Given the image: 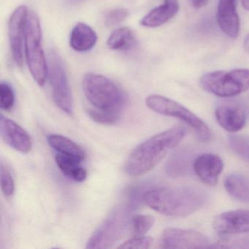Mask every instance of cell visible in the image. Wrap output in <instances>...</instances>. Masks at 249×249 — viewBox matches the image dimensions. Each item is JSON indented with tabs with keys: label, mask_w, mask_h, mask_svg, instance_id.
<instances>
[{
	"label": "cell",
	"mask_w": 249,
	"mask_h": 249,
	"mask_svg": "<svg viewBox=\"0 0 249 249\" xmlns=\"http://www.w3.org/2000/svg\"><path fill=\"white\" fill-rule=\"evenodd\" d=\"M131 210L127 205H119L113 209L91 234L86 248L110 249L119 242L132 223Z\"/></svg>",
	"instance_id": "5"
},
{
	"label": "cell",
	"mask_w": 249,
	"mask_h": 249,
	"mask_svg": "<svg viewBox=\"0 0 249 249\" xmlns=\"http://www.w3.org/2000/svg\"><path fill=\"white\" fill-rule=\"evenodd\" d=\"M82 87L91 108L121 117L126 97L113 81L103 75L90 72L84 75Z\"/></svg>",
	"instance_id": "3"
},
{
	"label": "cell",
	"mask_w": 249,
	"mask_h": 249,
	"mask_svg": "<svg viewBox=\"0 0 249 249\" xmlns=\"http://www.w3.org/2000/svg\"><path fill=\"white\" fill-rule=\"evenodd\" d=\"M48 76L53 91L54 103L62 111L71 115L73 111V99L65 64L60 55L51 50L48 60Z\"/></svg>",
	"instance_id": "8"
},
{
	"label": "cell",
	"mask_w": 249,
	"mask_h": 249,
	"mask_svg": "<svg viewBox=\"0 0 249 249\" xmlns=\"http://www.w3.org/2000/svg\"><path fill=\"white\" fill-rule=\"evenodd\" d=\"M242 5L245 10L249 11V0H242Z\"/></svg>",
	"instance_id": "31"
},
{
	"label": "cell",
	"mask_w": 249,
	"mask_h": 249,
	"mask_svg": "<svg viewBox=\"0 0 249 249\" xmlns=\"http://www.w3.org/2000/svg\"><path fill=\"white\" fill-rule=\"evenodd\" d=\"M224 187L236 200L249 203V177L242 173L229 175L224 180Z\"/></svg>",
	"instance_id": "18"
},
{
	"label": "cell",
	"mask_w": 249,
	"mask_h": 249,
	"mask_svg": "<svg viewBox=\"0 0 249 249\" xmlns=\"http://www.w3.org/2000/svg\"><path fill=\"white\" fill-rule=\"evenodd\" d=\"M137 44L135 34L128 27H122L113 32L107 41L109 49L119 52H130Z\"/></svg>",
	"instance_id": "21"
},
{
	"label": "cell",
	"mask_w": 249,
	"mask_h": 249,
	"mask_svg": "<svg viewBox=\"0 0 249 249\" xmlns=\"http://www.w3.org/2000/svg\"><path fill=\"white\" fill-rule=\"evenodd\" d=\"M0 134L4 142L16 151L27 154L33 148V141L27 131L2 115L0 119Z\"/></svg>",
	"instance_id": "13"
},
{
	"label": "cell",
	"mask_w": 249,
	"mask_h": 249,
	"mask_svg": "<svg viewBox=\"0 0 249 249\" xmlns=\"http://www.w3.org/2000/svg\"><path fill=\"white\" fill-rule=\"evenodd\" d=\"M189 1H190L191 4L194 8L199 9V8L205 6L208 0H189Z\"/></svg>",
	"instance_id": "29"
},
{
	"label": "cell",
	"mask_w": 249,
	"mask_h": 249,
	"mask_svg": "<svg viewBox=\"0 0 249 249\" xmlns=\"http://www.w3.org/2000/svg\"><path fill=\"white\" fill-rule=\"evenodd\" d=\"M89 116L95 122L102 124L112 125L116 124L119 120L120 117L111 113H106V112L100 111L95 109L88 108L87 110Z\"/></svg>",
	"instance_id": "27"
},
{
	"label": "cell",
	"mask_w": 249,
	"mask_h": 249,
	"mask_svg": "<svg viewBox=\"0 0 249 249\" xmlns=\"http://www.w3.org/2000/svg\"><path fill=\"white\" fill-rule=\"evenodd\" d=\"M1 189L5 197L11 198L15 192V183L9 169L1 164Z\"/></svg>",
	"instance_id": "25"
},
{
	"label": "cell",
	"mask_w": 249,
	"mask_h": 249,
	"mask_svg": "<svg viewBox=\"0 0 249 249\" xmlns=\"http://www.w3.org/2000/svg\"><path fill=\"white\" fill-rule=\"evenodd\" d=\"M129 16V11L125 8H116L107 13L106 17V24L107 27H113L124 21Z\"/></svg>",
	"instance_id": "28"
},
{
	"label": "cell",
	"mask_w": 249,
	"mask_h": 249,
	"mask_svg": "<svg viewBox=\"0 0 249 249\" xmlns=\"http://www.w3.org/2000/svg\"><path fill=\"white\" fill-rule=\"evenodd\" d=\"M56 164L64 175L81 183L87 179V172L81 167V160L71 156L58 154L55 157Z\"/></svg>",
	"instance_id": "19"
},
{
	"label": "cell",
	"mask_w": 249,
	"mask_h": 249,
	"mask_svg": "<svg viewBox=\"0 0 249 249\" xmlns=\"http://www.w3.org/2000/svg\"><path fill=\"white\" fill-rule=\"evenodd\" d=\"M213 228L221 234L249 232V210H234L222 213L214 218Z\"/></svg>",
	"instance_id": "11"
},
{
	"label": "cell",
	"mask_w": 249,
	"mask_h": 249,
	"mask_svg": "<svg viewBox=\"0 0 249 249\" xmlns=\"http://www.w3.org/2000/svg\"><path fill=\"white\" fill-rule=\"evenodd\" d=\"M186 129L175 126L148 138L129 154L124 164L126 174L133 177L142 176L152 170L167 153L183 141Z\"/></svg>",
	"instance_id": "1"
},
{
	"label": "cell",
	"mask_w": 249,
	"mask_h": 249,
	"mask_svg": "<svg viewBox=\"0 0 249 249\" xmlns=\"http://www.w3.org/2000/svg\"><path fill=\"white\" fill-rule=\"evenodd\" d=\"M215 116L218 124L231 133L241 130L247 120L245 109L234 102L220 103L215 108Z\"/></svg>",
	"instance_id": "12"
},
{
	"label": "cell",
	"mask_w": 249,
	"mask_h": 249,
	"mask_svg": "<svg viewBox=\"0 0 249 249\" xmlns=\"http://www.w3.org/2000/svg\"><path fill=\"white\" fill-rule=\"evenodd\" d=\"M153 239L147 236H134L118 247L119 249H147L151 247Z\"/></svg>",
	"instance_id": "26"
},
{
	"label": "cell",
	"mask_w": 249,
	"mask_h": 249,
	"mask_svg": "<svg viewBox=\"0 0 249 249\" xmlns=\"http://www.w3.org/2000/svg\"><path fill=\"white\" fill-rule=\"evenodd\" d=\"M230 148L239 157L249 161V137L233 135L229 137Z\"/></svg>",
	"instance_id": "23"
},
{
	"label": "cell",
	"mask_w": 249,
	"mask_h": 249,
	"mask_svg": "<svg viewBox=\"0 0 249 249\" xmlns=\"http://www.w3.org/2000/svg\"><path fill=\"white\" fill-rule=\"evenodd\" d=\"M177 0H166L162 5L151 10L141 20V24L148 28H157L170 21L178 12Z\"/></svg>",
	"instance_id": "16"
},
{
	"label": "cell",
	"mask_w": 249,
	"mask_h": 249,
	"mask_svg": "<svg viewBox=\"0 0 249 249\" xmlns=\"http://www.w3.org/2000/svg\"><path fill=\"white\" fill-rule=\"evenodd\" d=\"M97 42V36L88 24L80 22L72 29L70 44L73 50L87 52L91 50Z\"/></svg>",
	"instance_id": "17"
},
{
	"label": "cell",
	"mask_w": 249,
	"mask_h": 249,
	"mask_svg": "<svg viewBox=\"0 0 249 249\" xmlns=\"http://www.w3.org/2000/svg\"><path fill=\"white\" fill-rule=\"evenodd\" d=\"M155 222V218L150 215H134L132 218V227L135 236H145L152 228Z\"/></svg>",
	"instance_id": "22"
},
{
	"label": "cell",
	"mask_w": 249,
	"mask_h": 249,
	"mask_svg": "<svg viewBox=\"0 0 249 249\" xmlns=\"http://www.w3.org/2000/svg\"><path fill=\"white\" fill-rule=\"evenodd\" d=\"M15 95L14 89L8 83L0 84V107L5 111H9L14 107Z\"/></svg>",
	"instance_id": "24"
},
{
	"label": "cell",
	"mask_w": 249,
	"mask_h": 249,
	"mask_svg": "<svg viewBox=\"0 0 249 249\" xmlns=\"http://www.w3.org/2000/svg\"><path fill=\"white\" fill-rule=\"evenodd\" d=\"M143 202L154 211L173 217L191 215L204 206L207 195L192 187H156L143 194Z\"/></svg>",
	"instance_id": "2"
},
{
	"label": "cell",
	"mask_w": 249,
	"mask_h": 249,
	"mask_svg": "<svg viewBox=\"0 0 249 249\" xmlns=\"http://www.w3.org/2000/svg\"><path fill=\"white\" fill-rule=\"evenodd\" d=\"M161 246L169 249H196L215 248L209 239L199 231L178 228H167L163 231Z\"/></svg>",
	"instance_id": "9"
},
{
	"label": "cell",
	"mask_w": 249,
	"mask_h": 249,
	"mask_svg": "<svg viewBox=\"0 0 249 249\" xmlns=\"http://www.w3.org/2000/svg\"><path fill=\"white\" fill-rule=\"evenodd\" d=\"M193 169L201 181L209 186H215L222 173L224 162L216 154H204L195 159Z\"/></svg>",
	"instance_id": "14"
},
{
	"label": "cell",
	"mask_w": 249,
	"mask_h": 249,
	"mask_svg": "<svg viewBox=\"0 0 249 249\" xmlns=\"http://www.w3.org/2000/svg\"><path fill=\"white\" fill-rule=\"evenodd\" d=\"M47 140L50 146L59 154L71 156L81 161L85 159L84 149L72 140L60 135H49Z\"/></svg>",
	"instance_id": "20"
},
{
	"label": "cell",
	"mask_w": 249,
	"mask_h": 249,
	"mask_svg": "<svg viewBox=\"0 0 249 249\" xmlns=\"http://www.w3.org/2000/svg\"><path fill=\"white\" fill-rule=\"evenodd\" d=\"M199 84L205 91L217 97H235L249 89V70L209 72L201 77Z\"/></svg>",
	"instance_id": "6"
},
{
	"label": "cell",
	"mask_w": 249,
	"mask_h": 249,
	"mask_svg": "<svg viewBox=\"0 0 249 249\" xmlns=\"http://www.w3.org/2000/svg\"><path fill=\"white\" fill-rule=\"evenodd\" d=\"M26 58L32 76L43 87L48 77V62L42 46V30L40 18L34 11H30L25 29Z\"/></svg>",
	"instance_id": "4"
},
{
	"label": "cell",
	"mask_w": 249,
	"mask_h": 249,
	"mask_svg": "<svg viewBox=\"0 0 249 249\" xmlns=\"http://www.w3.org/2000/svg\"><path fill=\"white\" fill-rule=\"evenodd\" d=\"M244 49L248 53H249V35H248L247 37L245 39Z\"/></svg>",
	"instance_id": "30"
},
{
	"label": "cell",
	"mask_w": 249,
	"mask_h": 249,
	"mask_svg": "<svg viewBox=\"0 0 249 249\" xmlns=\"http://www.w3.org/2000/svg\"><path fill=\"white\" fill-rule=\"evenodd\" d=\"M84 0H69V2L72 5H75V4L80 3V2H83Z\"/></svg>",
	"instance_id": "32"
},
{
	"label": "cell",
	"mask_w": 249,
	"mask_h": 249,
	"mask_svg": "<svg viewBox=\"0 0 249 249\" xmlns=\"http://www.w3.org/2000/svg\"><path fill=\"white\" fill-rule=\"evenodd\" d=\"M28 8L21 5L13 12L8 23L10 45L14 61L18 66L23 65V42L25 39V29Z\"/></svg>",
	"instance_id": "10"
},
{
	"label": "cell",
	"mask_w": 249,
	"mask_h": 249,
	"mask_svg": "<svg viewBox=\"0 0 249 249\" xmlns=\"http://www.w3.org/2000/svg\"><path fill=\"white\" fill-rule=\"evenodd\" d=\"M146 106L153 111L163 116L177 118L187 124L202 142H208L212 137L209 126L197 116L180 103L158 94H151L145 100Z\"/></svg>",
	"instance_id": "7"
},
{
	"label": "cell",
	"mask_w": 249,
	"mask_h": 249,
	"mask_svg": "<svg viewBox=\"0 0 249 249\" xmlns=\"http://www.w3.org/2000/svg\"><path fill=\"white\" fill-rule=\"evenodd\" d=\"M237 0H219L216 20L221 30L230 38L236 39L240 34V18L237 11Z\"/></svg>",
	"instance_id": "15"
}]
</instances>
